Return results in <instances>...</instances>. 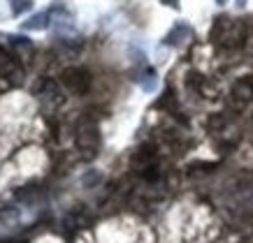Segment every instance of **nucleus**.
Listing matches in <instances>:
<instances>
[{
    "mask_svg": "<svg viewBox=\"0 0 253 243\" xmlns=\"http://www.w3.org/2000/svg\"><path fill=\"white\" fill-rule=\"evenodd\" d=\"M209 39L214 42L218 49H239L246 39V28L244 23L237 21V19H230V16H216L214 26L209 31Z\"/></svg>",
    "mask_w": 253,
    "mask_h": 243,
    "instance_id": "1",
    "label": "nucleus"
},
{
    "mask_svg": "<svg viewBox=\"0 0 253 243\" xmlns=\"http://www.w3.org/2000/svg\"><path fill=\"white\" fill-rule=\"evenodd\" d=\"M130 165H132V169L137 172L139 178H144V181H149V183H156L158 176H161L158 153L154 151V146H139L137 151L132 153Z\"/></svg>",
    "mask_w": 253,
    "mask_h": 243,
    "instance_id": "2",
    "label": "nucleus"
},
{
    "mask_svg": "<svg viewBox=\"0 0 253 243\" xmlns=\"http://www.w3.org/2000/svg\"><path fill=\"white\" fill-rule=\"evenodd\" d=\"M77 148L82 151V158L84 160H91L98 155V148H100V132H98V125L95 121L91 118H82L77 125Z\"/></svg>",
    "mask_w": 253,
    "mask_h": 243,
    "instance_id": "3",
    "label": "nucleus"
},
{
    "mask_svg": "<svg viewBox=\"0 0 253 243\" xmlns=\"http://www.w3.org/2000/svg\"><path fill=\"white\" fill-rule=\"evenodd\" d=\"M61 84L65 86L72 95H86L93 86V76L86 68L72 65V68H65L61 72Z\"/></svg>",
    "mask_w": 253,
    "mask_h": 243,
    "instance_id": "4",
    "label": "nucleus"
},
{
    "mask_svg": "<svg viewBox=\"0 0 253 243\" xmlns=\"http://www.w3.org/2000/svg\"><path fill=\"white\" fill-rule=\"evenodd\" d=\"M23 74L21 65L16 61V56L7 51V49H2L0 46V76H7V79H19Z\"/></svg>",
    "mask_w": 253,
    "mask_h": 243,
    "instance_id": "5",
    "label": "nucleus"
},
{
    "mask_svg": "<svg viewBox=\"0 0 253 243\" xmlns=\"http://www.w3.org/2000/svg\"><path fill=\"white\" fill-rule=\"evenodd\" d=\"M186 84L191 86L193 91H198L202 98H211V100L216 98V88L207 81V76L198 74V72H191V74H188V79H186Z\"/></svg>",
    "mask_w": 253,
    "mask_h": 243,
    "instance_id": "6",
    "label": "nucleus"
},
{
    "mask_svg": "<svg viewBox=\"0 0 253 243\" xmlns=\"http://www.w3.org/2000/svg\"><path fill=\"white\" fill-rule=\"evenodd\" d=\"M35 95H38L40 100L63 102V93H61V88H58V84H56V81H51V79H44V81H40L38 88H35Z\"/></svg>",
    "mask_w": 253,
    "mask_h": 243,
    "instance_id": "7",
    "label": "nucleus"
},
{
    "mask_svg": "<svg viewBox=\"0 0 253 243\" xmlns=\"http://www.w3.org/2000/svg\"><path fill=\"white\" fill-rule=\"evenodd\" d=\"M49 19H51V12H38L28 21L21 23V31H46L49 28Z\"/></svg>",
    "mask_w": 253,
    "mask_h": 243,
    "instance_id": "8",
    "label": "nucleus"
},
{
    "mask_svg": "<svg viewBox=\"0 0 253 243\" xmlns=\"http://www.w3.org/2000/svg\"><path fill=\"white\" fill-rule=\"evenodd\" d=\"M232 98L239 100V102H249L253 98V81L251 79H239L232 86Z\"/></svg>",
    "mask_w": 253,
    "mask_h": 243,
    "instance_id": "9",
    "label": "nucleus"
},
{
    "mask_svg": "<svg viewBox=\"0 0 253 243\" xmlns=\"http://www.w3.org/2000/svg\"><path fill=\"white\" fill-rule=\"evenodd\" d=\"M191 37V28L188 26H184V23H179V26H174L172 31L168 33V37H165V44H181L184 39Z\"/></svg>",
    "mask_w": 253,
    "mask_h": 243,
    "instance_id": "10",
    "label": "nucleus"
},
{
    "mask_svg": "<svg viewBox=\"0 0 253 243\" xmlns=\"http://www.w3.org/2000/svg\"><path fill=\"white\" fill-rule=\"evenodd\" d=\"M7 2L12 9V16H21L33 9V0H7Z\"/></svg>",
    "mask_w": 253,
    "mask_h": 243,
    "instance_id": "11",
    "label": "nucleus"
},
{
    "mask_svg": "<svg viewBox=\"0 0 253 243\" xmlns=\"http://www.w3.org/2000/svg\"><path fill=\"white\" fill-rule=\"evenodd\" d=\"M9 44L16 46V49H26V51H31L33 49V42L28 37H23V35H9Z\"/></svg>",
    "mask_w": 253,
    "mask_h": 243,
    "instance_id": "12",
    "label": "nucleus"
},
{
    "mask_svg": "<svg viewBox=\"0 0 253 243\" xmlns=\"http://www.w3.org/2000/svg\"><path fill=\"white\" fill-rule=\"evenodd\" d=\"M163 5H168V7H172V9H179L181 5H179V0H161Z\"/></svg>",
    "mask_w": 253,
    "mask_h": 243,
    "instance_id": "13",
    "label": "nucleus"
},
{
    "mask_svg": "<svg viewBox=\"0 0 253 243\" xmlns=\"http://www.w3.org/2000/svg\"><path fill=\"white\" fill-rule=\"evenodd\" d=\"M216 2H218V5H225V2H228V0H216Z\"/></svg>",
    "mask_w": 253,
    "mask_h": 243,
    "instance_id": "14",
    "label": "nucleus"
},
{
    "mask_svg": "<svg viewBox=\"0 0 253 243\" xmlns=\"http://www.w3.org/2000/svg\"><path fill=\"white\" fill-rule=\"evenodd\" d=\"M251 121H253V116H251Z\"/></svg>",
    "mask_w": 253,
    "mask_h": 243,
    "instance_id": "15",
    "label": "nucleus"
}]
</instances>
